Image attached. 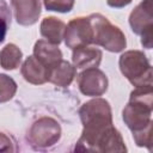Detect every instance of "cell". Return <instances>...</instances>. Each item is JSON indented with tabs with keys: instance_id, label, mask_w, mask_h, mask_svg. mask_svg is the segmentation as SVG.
Masks as SVG:
<instances>
[{
	"instance_id": "cell-1",
	"label": "cell",
	"mask_w": 153,
	"mask_h": 153,
	"mask_svg": "<svg viewBox=\"0 0 153 153\" xmlns=\"http://www.w3.org/2000/svg\"><path fill=\"white\" fill-rule=\"evenodd\" d=\"M84 131L75 151L124 152L127 148L121 134L114 128L111 109L106 100L97 98L85 103L80 111Z\"/></svg>"
},
{
	"instance_id": "cell-2",
	"label": "cell",
	"mask_w": 153,
	"mask_h": 153,
	"mask_svg": "<svg viewBox=\"0 0 153 153\" xmlns=\"http://www.w3.org/2000/svg\"><path fill=\"white\" fill-rule=\"evenodd\" d=\"M152 86H140L130 94V100L123 110V120L131 129L137 146L151 149L152 143Z\"/></svg>"
},
{
	"instance_id": "cell-3",
	"label": "cell",
	"mask_w": 153,
	"mask_h": 153,
	"mask_svg": "<svg viewBox=\"0 0 153 153\" xmlns=\"http://www.w3.org/2000/svg\"><path fill=\"white\" fill-rule=\"evenodd\" d=\"M92 26V43L102 45L109 51L118 53L126 48V37L123 32L112 25L102 14H91L87 17Z\"/></svg>"
},
{
	"instance_id": "cell-4",
	"label": "cell",
	"mask_w": 153,
	"mask_h": 153,
	"mask_svg": "<svg viewBox=\"0 0 153 153\" xmlns=\"http://www.w3.org/2000/svg\"><path fill=\"white\" fill-rule=\"evenodd\" d=\"M120 68L134 86H152V68L143 53L139 50L124 53L120 57Z\"/></svg>"
},
{
	"instance_id": "cell-5",
	"label": "cell",
	"mask_w": 153,
	"mask_h": 153,
	"mask_svg": "<svg viewBox=\"0 0 153 153\" xmlns=\"http://www.w3.org/2000/svg\"><path fill=\"white\" fill-rule=\"evenodd\" d=\"M152 0H143L129 17L131 30L141 36V43L147 49L152 48L153 20H152Z\"/></svg>"
},
{
	"instance_id": "cell-6",
	"label": "cell",
	"mask_w": 153,
	"mask_h": 153,
	"mask_svg": "<svg viewBox=\"0 0 153 153\" xmlns=\"http://www.w3.org/2000/svg\"><path fill=\"white\" fill-rule=\"evenodd\" d=\"M61 129L59 123L50 117H42L36 121L29 130L27 139L36 147L53 146L60 139Z\"/></svg>"
},
{
	"instance_id": "cell-7",
	"label": "cell",
	"mask_w": 153,
	"mask_h": 153,
	"mask_svg": "<svg viewBox=\"0 0 153 153\" xmlns=\"http://www.w3.org/2000/svg\"><path fill=\"white\" fill-rule=\"evenodd\" d=\"M92 26L88 18H75L65 29V42L68 48H78L92 43Z\"/></svg>"
},
{
	"instance_id": "cell-8",
	"label": "cell",
	"mask_w": 153,
	"mask_h": 153,
	"mask_svg": "<svg viewBox=\"0 0 153 153\" xmlns=\"http://www.w3.org/2000/svg\"><path fill=\"white\" fill-rule=\"evenodd\" d=\"M78 85L81 93L85 96L97 97L102 96L106 91L108 79L106 75L97 67L86 68L78 76Z\"/></svg>"
},
{
	"instance_id": "cell-9",
	"label": "cell",
	"mask_w": 153,
	"mask_h": 153,
	"mask_svg": "<svg viewBox=\"0 0 153 153\" xmlns=\"http://www.w3.org/2000/svg\"><path fill=\"white\" fill-rule=\"evenodd\" d=\"M16 19L20 25H32L41 14L39 0H11Z\"/></svg>"
},
{
	"instance_id": "cell-10",
	"label": "cell",
	"mask_w": 153,
	"mask_h": 153,
	"mask_svg": "<svg viewBox=\"0 0 153 153\" xmlns=\"http://www.w3.org/2000/svg\"><path fill=\"white\" fill-rule=\"evenodd\" d=\"M33 56L48 69H50L62 60V53L56 47V44H53L44 39H39L36 42L33 47Z\"/></svg>"
},
{
	"instance_id": "cell-11",
	"label": "cell",
	"mask_w": 153,
	"mask_h": 153,
	"mask_svg": "<svg viewBox=\"0 0 153 153\" xmlns=\"http://www.w3.org/2000/svg\"><path fill=\"white\" fill-rule=\"evenodd\" d=\"M102 60V51L96 48L81 45L73 49L72 61L76 68H94L98 67Z\"/></svg>"
},
{
	"instance_id": "cell-12",
	"label": "cell",
	"mask_w": 153,
	"mask_h": 153,
	"mask_svg": "<svg viewBox=\"0 0 153 153\" xmlns=\"http://www.w3.org/2000/svg\"><path fill=\"white\" fill-rule=\"evenodd\" d=\"M22 74L24 79L31 84L39 85L48 80L49 69L44 67L35 56H29L22 67Z\"/></svg>"
},
{
	"instance_id": "cell-13",
	"label": "cell",
	"mask_w": 153,
	"mask_h": 153,
	"mask_svg": "<svg viewBox=\"0 0 153 153\" xmlns=\"http://www.w3.org/2000/svg\"><path fill=\"white\" fill-rule=\"evenodd\" d=\"M75 76V67L69 62L61 60L54 67L49 69L48 80L57 86H68Z\"/></svg>"
},
{
	"instance_id": "cell-14",
	"label": "cell",
	"mask_w": 153,
	"mask_h": 153,
	"mask_svg": "<svg viewBox=\"0 0 153 153\" xmlns=\"http://www.w3.org/2000/svg\"><path fill=\"white\" fill-rule=\"evenodd\" d=\"M66 25L63 22L59 20L55 17L44 18L41 23V33L43 37L47 38L48 42L53 44H59L65 35Z\"/></svg>"
},
{
	"instance_id": "cell-15",
	"label": "cell",
	"mask_w": 153,
	"mask_h": 153,
	"mask_svg": "<svg viewBox=\"0 0 153 153\" xmlns=\"http://www.w3.org/2000/svg\"><path fill=\"white\" fill-rule=\"evenodd\" d=\"M22 51L14 44H7L0 51V65L5 69H16L22 60Z\"/></svg>"
},
{
	"instance_id": "cell-16",
	"label": "cell",
	"mask_w": 153,
	"mask_h": 153,
	"mask_svg": "<svg viewBox=\"0 0 153 153\" xmlns=\"http://www.w3.org/2000/svg\"><path fill=\"white\" fill-rule=\"evenodd\" d=\"M17 91V84L6 74H0V102L10 100Z\"/></svg>"
},
{
	"instance_id": "cell-17",
	"label": "cell",
	"mask_w": 153,
	"mask_h": 153,
	"mask_svg": "<svg viewBox=\"0 0 153 153\" xmlns=\"http://www.w3.org/2000/svg\"><path fill=\"white\" fill-rule=\"evenodd\" d=\"M11 25V12L5 0H0V43L4 42Z\"/></svg>"
},
{
	"instance_id": "cell-18",
	"label": "cell",
	"mask_w": 153,
	"mask_h": 153,
	"mask_svg": "<svg viewBox=\"0 0 153 153\" xmlns=\"http://www.w3.org/2000/svg\"><path fill=\"white\" fill-rule=\"evenodd\" d=\"M48 11L69 12L74 6V0H43Z\"/></svg>"
},
{
	"instance_id": "cell-19",
	"label": "cell",
	"mask_w": 153,
	"mask_h": 153,
	"mask_svg": "<svg viewBox=\"0 0 153 153\" xmlns=\"http://www.w3.org/2000/svg\"><path fill=\"white\" fill-rule=\"evenodd\" d=\"M0 151H13L10 139L2 133H0Z\"/></svg>"
},
{
	"instance_id": "cell-20",
	"label": "cell",
	"mask_w": 153,
	"mask_h": 153,
	"mask_svg": "<svg viewBox=\"0 0 153 153\" xmlns=\"http://www.w3.org/2000/svg\"><path fill=\"white\" fill-rule=\"evenodd\" d=\"M108 5L111 6V7H115V8H121V7H124L127 6L128 4L131 2V0H106Z\"/></svg>"
}]
</instances>
